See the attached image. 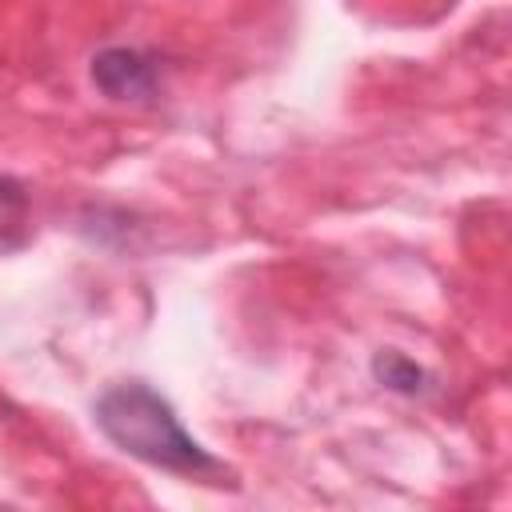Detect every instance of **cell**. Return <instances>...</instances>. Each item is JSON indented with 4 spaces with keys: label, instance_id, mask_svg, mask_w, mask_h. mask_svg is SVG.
<instances>
[{
    "label": "cell",
    "instance_id": "obj_1",
    "mask_svg": "<svg viewBox=\"0 0 512 512\" xmlns=\"http://www.w3.org/2000/svg\"><path fill=\"white\" fill-rule=\"evenodd\" d=\"M96 424L116 448H124L128 456L152 468L180 472V476H200L216 468V460L184 432L172 404L140 380L112 384L96 400Z\"/></svg>",
    "mask_w": 512,
    "mask_h": 512
},
{
    "label": "cell",
    "instance_id": "obj_2",
    "mask_svg": "<svg viewBox=\"0 0 512 512\" xmlns=\"http://www.w3.org/2000/svg\"><path fill=\"white\" fill-rule=\"evenodd\" d=\"M92 84L108 100H144L156 92V64L136 48H104L92 60Z\"/></svg>",
    "mask_w": 512,
    "mask_h": 512
},
{
    "label": "cell",
    "instance_id": "obj_3",
    "mask_svg": "<svg viewBox=\"0 0 512 512\" xmlns=\"http://www.w3.org/2000/svg\"><path fill=\"white\" fill-rule=\"evenodd\" d=\"M372 372H376L380 384H388L392 392H408V396L424 392V384H428L424 368H420L416 360L400 356V352H380V356L372 360Z\"/></svg>",
    "mask_w": 512,
    "mask_h": 512
}]
</instances>
